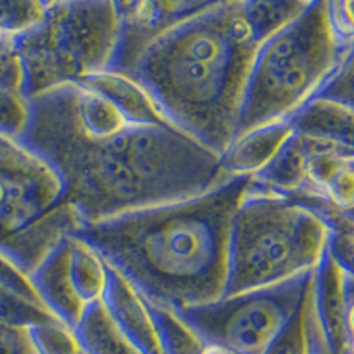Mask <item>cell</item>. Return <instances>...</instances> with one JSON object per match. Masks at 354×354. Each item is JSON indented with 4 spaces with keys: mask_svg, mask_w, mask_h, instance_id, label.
Segmentation results:
<instances>
[{
    "mask_svg": "<svg viewBox=\"0 0 354 354\" xmlns=\"http://www.w3.org/2000/svg\"><path fill=\"white\" fill-rule=\"evenodd\" d=\"M259 46L241 0H225L154 37L121 73L137 80L177 128L221 156L236 137Z\"/></svg>",
    "mask_w": 354,
    "mask_h": 354,
    "instance_id": "3",
    "label": "cell"
},
{
    "mask_svg": "<svg viewBox=\"0 0 354 354\" xmlns=\"http://www.w3.org/2000/svg\"><path fill=\"white\" fill-rule=\"evenodd\" d=\"M73 331L84 354H142L119 330L101 301L85 310Z\"/></svg>",
    "mask_w": 354,
    "mask_h": 354,
    "instance_id": "17",
    "label": "cell"
},
{
    "mask_svg": "<svg viewBox=\"0 0 354 354\" xmlns=\"http://www.w3.org/2000/svg\"><path fill=\"white\" fill-rule=\"evenodd\" d=\"M0 88L24 94V68L9 36L0 43Z\"/></svg>",
    "mask_w": 354,
    "mask_h": 354,
    "instance_id": "26",
    "label": "cell"
},
{
    "mask_svg": "<svg viewBox=\"0 0 354 354\" xmlns=\"http://www.w3.org/2000/svg\"><path fill=\"white\" fill-rule=\"evenodd\" d=\"M57 2H61V0H41V4H43L44 8H50V6L57 4Z\"/></svg>",
    "mask_w": 354,
    "mask_h": 354,
    "instance_id": "31",
    "label": "cell"
},
{
    "mask_svg": "<svg viewBox=\"0 0 354 354\" xmlns=\"http://www.w3.org/2000/svg\"><path fill=\"white\" fill-rule=\"evenodd\" d=\"M0 322L9 326L32 328L37 324L61 322L46 306L28 301L18 294H12L0 287Z\"/></svg>",
    "mask_w": 354,
    "mask_h": 354,
    "instance_id": "21",
    "label": "cell"
},
{
    "mask_svg": "<svg viewBox=\"0 0 354 354\" xmlns=\"http://www.w3.org/2000/svg\"><path fill=\"white\" fill-rule=\"evenodd\" d=\"M326 17L340 46L354 43V0H326Z\"/></svg>",
    "mask_w": 354,
    "mask_h": 354,
    "instance_id": "25",
    "label": "cell"
},
{
    "mask_svg": "<svg viewBox=\"0 0 354 354\" xmlns=\"http://www.w3.org/2000/svg\"><path fill=\"white\" fill-rule=\"evenodd\" d=\"M202 354H234V353H230V351L227 349H221V347L218 346H205L204 351H202Z\"/></svg>",
    "mask_w": 354,
    "mask_h": 354,
    "instance_id": "30",
    "label": "cell"
},
{
    "mask_svg": "<svg viewBox=\"0 0 354 354\" xmlns=\"http://www.w3.org/2000/svg\"><path fill=\"white\" fill-rule=\"evenodd\" d=\"M41 0H0V30L6 36L25 32L44 18Z\"/></svg>",
    "mask_w": 354,
    "mask_h": 354,
    "instance_id": "22",
    "label": "cell"
},
{
    "mask_svg": "<svg viewBox=\"0 0 354 354\" xmlns=\"http://www.w3.org/2000/svg\"><path fill=\"white\" fill-rule=\"evenodd\" d=\"M289 119L274 121L238 137L220 156L227 177H255L274 160L292 135Z\"/></svg>",
    "mask_w": 354,
    "mask_h": 354,
    "instance_id": "13",
    "label": "cell"
},
{
    "mask_svg": "<svg viewBox=\"0 0 354 354\" xmlns=\"http://www.w3.org/2000/svg\"><path fill=\"white\" fill-rule=\"evenodd\" d=\"M312 274L174 312L205 346H218L234 354H264L274 335L298 308Z\"/></svg>",
    "mask_w": 354,
    "mask_h": 354,
    "instance_id": "8",
    "label": "cell"
},
{
    "mask_svg": "<svg viewBox=\"0 0 354 354\" xmlns=\"http://www.w3.org/2000/svg\"><path fill=\"white\" fill-rule=\"evenodd\" d=\"M77 84L84 85L88 91H93L97 96L109 101L117 112L135 124H174L163 113V110L156 105L151 94L137 80H133L124 73L106 69V71L88 75Z\"/></svg>",
    "mask_w": 354,
    "mask_h": 354,
    "instance_id": "14",
    "label": "cell"
},
{
    "mask_svg": "<svg viewBox=\"0 0 354 354\" xmlns=\"http://www.w3.org/2000/svg\"><path fill=\"white\" fill-rule=\"evenodd\" d=\"M101 303L119 330L142 354H161L149 306L121 274L109 266V278Z\"/></svg>",
    "mask_w": 354,
    "mask_h": 354,
    "instance_id": "12",
    "label": "cell"
},
{
    "mask_svg": "<svg viewBox=\"0 0 354 354\" xmlns=\"http://www.w3.org/2000/svg\"><path fill=\"white\" fill-rule=\"evenodd\" d=\"M82 225L55 170L24 142L0 135V255L30 274Z\"/></svg>",
    "mask_w": 354,
    "mask_h": 354,
    "instance_id": "7",
    "label": "cell"
},
{
    "mask_svg": "<svg viewBox=\"0 0 354 354\" xmlns=\"http://www.w3.org/2000/svg\"><path fill=\"white\" fill-rule=\"evenodd\" d=\"M113 4L117 6L119 12L122 15V20L128 17V12L131 11V6H133V0H113Z\"/></svg>",
    "mask_w": 354,
    "mask_h": 354,
    "instance_id": "29",
    "label": "cell"
},
{
    "mask_svg": "<svg viewBox=\"0 0 354 354\" xmlns=\"http://www.w3.org/2000/svg\"><path fill=\"white\" fill-rule=\"evenodd\" d=\"M156 326L161 354H202L205 344L174 310L147 301Z\"/></svg>",
    "mask_w": 354,
    "mask_h": 354,
    "instance_id": "19",
    "label": "cell"
},
{
    "mask_svg": "<svg viewBox=\"0 0 354 354\" xmlns=\"http://www.w3.org/2000/svg\"><path fill=\"white\" fill-rule=\"evenodd\" d=\"M314 277V274H312ZM264 354H328L317 317H315L312 282L282 330L274 335Z\"/></svg>",
    "mask_w": 354,
    "mask_h": 354,
    "instance_id": "16",
    "label": "cell"
},
{
    "mask_svg": "<svg viewBox=\"0 0 354 354\" xmlns=\"http://www.w3.org/2000/svg\"><path fill=\"white\" fill-rule=\"evenodd\" d=\"M252 177H230L194 197L84 223L73 236L147 301L170 310L225 296L230 225Z\"/></svg>",
    "mask_w": 354,
    "mask_h": 354,
    "instance_id": "2",
    "label": "cell"
},
{
    "mask_svg": "<svg viewBox=\"0 0 354 354\" xmlns=\"http://www.w3.org/2000/svg\"><path fill=\"white\" fill-rule=\"evenodd\" d=\"M59 176L84 223L194 197L225 183L220 156L174 124H135L80 84L30 100L20 138Z\"/></svg>",
    "mask_w": 354,
    "mask_h": 354,
    "instance_id": "1",
    "label": "cell"
},
{
    "mask_svg": "<svg viewBox=\"0 0 354 354\" xmlns=\"http://www.w3.org/2000/svg\"><path fill=\"white\" fill-rule=\"evenodd\" d=\"M0 287H4L6 290L12 294H18L28 301L43 305L36 289H34L30 277L25 271H21L17 264H12L9 259H6L4 255H0Z\"/></svg>",
    "mask_w": 354,
    "mask_h": 354,
    "instance_id": "27",
    "label": "cell"
},
{
    "mask_svg": "<svg viewBox=\"0 0 354 354\" xmlns=\"http://www.w3.org/2000/svg\"><path fill=\"white\" fill-rule=\"evenodd\" d=\"M122 36L113 0H61L32 28L11 37L24 68V94L52 88L112 68Z\"/></svg>",
    "mask_w": 354,
    "mask_h": 354,
    "instance_id": "6",
    "label": "cell"
},
{
    "mask_svg": "<svg viewBox=\"0 0 354 354\" xmlns=\"http://www.w3.org/2000/svg\"><path fill=\"white\" fill-rule=\"evenodd\" d=\"M4 37H6V34L2 32V30H0V43H2V39H4Z\"/></svg>",
    "mask_w": 354,
    "mask_h": 354,
    "instance_id": "33",
    "label": "cell"
},
{
    "mask_svg": "<svg viewBox=\"0 0 354 354\" xmlns=\"http://www.w3.org/2000/svg\"><path fill=\"white\" fill-rule=\"evenodd\" d=\"M37 354H84L75 331L62 322H48L30 328Z\"/></svg>",
    "mask_w": 354,
    "mask_h": 354,
    "instance_id": "24",
    "label": "cell"
},
{
    "mask_svg": "<svg viewBox=\"0 0 354 354\" xmlns=\"http://www.w3.org/2000/svg\"><path fill=\"white\" fill-rule=\"evenodd\" d=\"M30 121V100L25 94L0 88V135L20 140Z\"/></svg>",
    "mask_w": 354,
    "mask_h": 354,
    "instance_id": "23",
    "label": "cell"
},
{
    "mask_svg": "<svg viewBox=\"0 0 354 354\" xmlns=\"http://www.w3.org/2000/svg\"><path fill=\"white\" fill-rule=\"evenodd\" d=\"M346 354H354V338H351V340H349V347H347Z\"/></svg>",
    "mask_w": 354,
    "mask_h": 354,
    "instance_id": "32",
    "label": "cell"
},
{
    "mask_svg": "<svg viewBox=\"0 0 354 354\" xmlns=\"http://www.w3.org/2000/svg\"><path fill=\"white\" fill-rule=\"evenodd\" d=\"M342 52L328 21L326 0H312L298 18L262 41L255 52L234 140L255 128L289 119L314 96Z\"/></svg>",
    "mask_w": 354,
    "mask_h": 354,
    "instance_id": "5",
    "label": "cell"
},
{
    "mask_svg": "<svg viewBox=\"0 0 354 354\" xmlns=\"http://www.w3.org/2000/svg\"><path fill=\"white\" fill-rule=\"evenodd\" d=\"M310 100L328 101L354 113V43L344 48L333 71Z\"/></svg>",
    "mask_w": 354,
    "mask_h": 354,
    "instance_id": "20",
    "label": "cell"
},
{
    "mask_svg": "<svg viewBox=\"0 0 354 354\" xmlns=\"http://www.w3.org/2000/svg\"><path fill=\"white\" fill-rule=\"evenodd\" d=\"M312 299L328 354H346L349 347L346 273L330 250L312 277Z\"/></svg>",
    "mask_w": 354,
    "mask_h": 354,
    "instance_id": "11",
    "label": "cell"
},
{
    "mask_svg": "<svg viewBox=\"0 0 354 354\" xmlns=\"http://www.w3.org/2000/svg\"><path fill=\"white\" fill-rule=\"evenodd\" d=\"M312 0H241L246 21L259 41H266L298 18Z\"/></svg>",
    "mask_w": 354,
    "mask_h": 354,
    "instance_id": "18",
    "label": "cell"
},
{
    "mask_svg": "<svg viewBox=\"0 0 354 354\" xmlns=\"http://www.w3.org/2000/svg\"><path fill=\"white\" fill-rule=\"evenodd\" d=\"M28 277L43 305L75 330L85 310L103 298L109 266L87 243L69 234Z\"/></svg>",
    "mask_w": 354,
    "mask_h": 354,
    "instance_id": "9",
    "label": "cell"
},
{
    "mask_svg": "<svg viewBox=\"0 0 354 354\" xmlns=\"http://www.w3.org/2000/svg\"><path fill=\"white\" fill-rule=\"evenodd\" d=\"M330 238L317 211L250 183L230 225L225 296L314 273Z\"/></svg>",
    "mask_w": 354,
    "mask_h": 354,
    "instance_id": "4",
    "label": "cell"
},
{
    "mask_svg": "<svg viewBox=\"0 0 354 354\" xmlns=\"http://www.w3.org/2000/svg\"><path fill=\"white\" fill-rule=\"evenodd\" d=\"M221 2L225 0H133L131 11L122 20L121 44L110 69L124 71L149 41Z\"/></svg>",
    "mask_w": 354,
    "mask_h": 354,
    "instance_id": "10",
    "label": "cell"
},
{
    "mask_svg": "<svg viewBox=\"0 0 354 354\" xmlns=\"http://www.w3.org/2000/svg\"><path fill=\"white\" fill-rule=\"evenodd\" d=\"M298 133L330 140L354 154V113L321 100H310L289 117Z\"/></svg>",
    "mask_w": 354,
    "mask_h": 354,
    "instance_id": "15",
    "label": "cell"
},
{
    "mask_svg": "<svg viewBox=\"0 0 354 354\" xmlns=\"http://www.w3.org/2000/svg\"><path fill=\"white\" fill-rule=\"evenodd\" d=\"M346 273V271H344ZM346 296H347V331L349 340L354 338V274L346 273Z\"/></svg>",
    "mask_w": 354,
    "mask_h": 354,
    "instance_id": "28",
    "label": "cell"
}]
</instances>
